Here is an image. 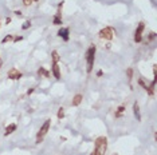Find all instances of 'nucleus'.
Instances as JSON below:
<instances>
[{"mask_svg": "<svg viewBox=\"0 0 157 155\" xmlns=\"http://www.w3.org/2000/svg\"><path fill=\"white\" fill-rule=\"evenodd\" d=\"M95 45L91 44L89 47V49L86 51V63H87V67H86V71L87 73H90L93 71V65H94V59H95Z\"/></svg>", "mask_w": 157, "mask_h": 155, "instance_id": "f03ea898", "label": "nucleus"}, {"mask_svg": "<svg viewBox=\"0 0 157 155\" xmlns=\"http://www.w3.org/2000/svg\"><path fill=\"white\" fill-rule=\"evenodd\" d=\"M106 150H108V139L105 136H98L95 139L94 151L90 155H105Z\"/></svg>", "mask_w": 157, "mask_h": 155, "instance_id": "f257e3e1", "label": "nucleus"}, {"mask_svg": "<svg viewBox=\"0 0 157 155\" xmlns=\"http://www.w3.org/2000/svg\"><path fill=\"white\" fill-rule=\"evenodd\" d=\"M51 57H53V63H58V61H59L58 51H53V52H51Z\"/></svg>", "mask_w": 157, "mask_h": 155, "instance_id": "4468645a", "label": "nucleus"}, {"mask_svg": "<svg viewBox=\"0 0 157 155\" xmlns=\"http://www.w3.org/2000/svg\"><path fill=\"white\" fill-rule=\"evenodd\" d=\"M32 92H34V88H31V90H28V91H27V95H31V94H32Z\"/></svg>", "mask_w": 157, "mask_h": 155, "instance_id": "b1692460", "label": "nucleus"}, {"mask_svg": "<svg viewBox=\"0 0 157 155\" xmlns=\"http://www.w3.org/2000/svg\"><path fill=\"white\" fill-rule=\"evenodd\" d=\"M15 13H16L18 16H22V12H20V11H15Z\"/></svg>", "mask_w": 157, "mask_h": 155, "instance_id": "a878e982", "label": "nucleus"}, {"mask_svg": "<svg viewBox=\"0 0 157 155\" xmlns=\"http://www.w3.org/2000/svg\"><path fill=\"white\" fill-rule=\"evenodd\" d=\"M113 36H114V31L112 27H105L99 31V37L103 40H112Z\"/></svg>", "mask_w": 157, "mask_h": 155, "instance_id": "20e7f679", "label": "nucleus"}, {"mask_svg": "<svg viewBox=\"0 0 157 155\" xmlns=\"http://www.w3.org/2000/svg\"><path fill=\"white\" fill-rule=\"evenodd\" d=\"M31 3H32V0H23V4H24L26 7H28Z\"/></svg>", "mask_w": 157, "mask_h": 155, "instance_id": "412c9836", "label": "nucleus"}, {"mask_svg": "<svg viewBox=\"0 0 157 155\" xmlns=\"http://www.w3.org/2000/svg\"><path fill=\"white\" fill-rule=\"evenodd\" d=\"M51 71H53V75H54L55 79H61V69H59L58 63H53V67H51Z\"/></svg>", "mask_w": 157, "mask_h": 155, "instance_id": "6e6552de", "label": "nucleus"}, {"mask_svg": "<svg viewBox=\"0 0 157 155\" xmlns=\"http://www.w3.org/2000/svg\"><path fill=\"white\" fill-rule=\"evenodd\" d=\"M12 40H13V36H12V35H7V36H5L4 39L1 40V43H7V41H12Z\"/></svg>", "mask_w": 157, "mask_h": 155, "instance_id": "dca6fc26", "label": "nucleus"}, {"mask_svg": "<svg viewBox=\"0 0 157 155\" xmlns=\"http://www.w3.org/2000/svg\"><path fill=\"white\" fill-rule=\"evenodd\" d=\"M154 37H156V33H154V32H152V33H150V36H149V40H153Z\"/></svg>", "mask_w": 157, "mask_h": 155, "instance_id": "5701e85b", "label": "nucleus"}, {"mask_svg": "<svg viewBox=\"0 0 157 155\" xmlns=\"http://www.w3.org/2000/svg\"><path fill=\"white\" fill-rule=\"evenodd\" d=\"M63 116H65V108H63V107H61V108H59V111H58V119H62Z\"/></svg>", "mask_w": 157, "mask_h": 155, "instance_id": "f3484780", "label": "nucleus"}, {"mask_svg": "<svg viewBox=\"0 0 157 155\" xmlns=\"http://www.w3.org/2000/svg\"><path fill=\"white\" fill-rule=\"evenodd\" d=\"M124 111H125V106H120V107H118V110H117V112H116V118H120Z\"/></svg>", "mask_w": 157, "mask_h": 155, "instance_id": "2eb2a0df", "label": "nucleus"}, {"mask_svg": "<svg viewBox=\"0 0 157 155\" xmlns=\"http://www.w3.org/2000/svg\"><path fill=\"white\" fill-rule=\"evenodd\" d=\"M102 71H101V69H99V71H98V72H97V76H102Z\"/></svg>", "mask_w": 157, "mask_h": 155, "instance_id": "393cba45", "label": "nucleus"}, {"mask_svg": "<svg viewBox=\"0 0 157 155\" xmlns=\"http://www.w3.org/2000/svg\"><path fill=\"white\" fill-rule=\"evenodd\" d=\"M69 32H70L69 28H63L62 27V28L58 31V36H61L65 41H69V39H70V37H69Z\"/></svg>", "mask_w": 157, "mask_h": 155, "instance_id": "0eeeda50", "label": "nucleus"}, {"mask_svg": "<svg viewBox=\"0 0 157 155\" xmlns=\"http://www.w3.org/2000/svg\"><path fill=\"white\" fill-rule=\"evenodd\" d=\"M20 40H23V36H16V37H13V41L16 43V41H20Z\"/></svg>", "mask_w": 157, "mask_h": 155, "instance_id": "4be33fe9", "label": "nucleus"}, {"mask_svg": "<svg viewBox=\"0 0 157 155\" xmlns=\"http://www.w3.org/2000/svg\"><path fill=\"white\" fill-rule=\"evenodd\" d=\"M138 84H140L141 87H144L145 90H146V87H148V86H146V84L144 83V80H142V79H138Z\"/></svg>", "mask_w": 157, "mask_h": 155, "instance_id": "aec40b11", "label": "nucleus"}, {"mask_svg": "<svg viewBox=\"0 0 157 155\" xmlns=\"http://www.w3.org/2000/svg\"><path fill=\"white\" fill-rule=\"evenodd\" d=\"M30 27H31V21H30V20L24 21V24L22 25V28H23V29H27V28H30Z\"/></svg>", "mask_w": 157, "mask_h": 155, "instance_id": "6ab92c4d", "label": "nucleus"}, {"mask_svg": "<svg viewBox=\"0 0 157 155\" xmlns=\"http://www.w3.org/2000/svg\"><path fill=\"white\" fill-rule=\"evenodd\" d=\"M32 1H38V0H32Z\"/></svg>", "mask_w": 157, "mask_h": 155, "instance_id": "cd10ccee", "label": "nucleus"}, {"mask_svg": "<svg viewBox=\"0 0 157 155\" xmlns=\"http://www.w3.org/2000/svg\"><path fill=\"white\" fill-rule=\"evenodd\" d=\"M38 73H39V75H43V76H46V78H50V72L46 68H43V67H40V68L38 69Z\"/></svg>", "mask_w": 157, "mask_h": 155, "instance_id": "f8f14e48", "label": "nucleus"}, {"mask_svg": "<svg viewBox=\"0 0 157 155\" xmlns=\"http://www.w3.org/2000/svg\"><path fill=\"white\" fill-rule=\"evenodd\" d=\"M114 155H117V154H114Z\"/></svg>", "mask_w": 157, "mask_h": 155, "instance_id": "c85d7f7f", "label": "nucleus"}, {"mask_svg": "<svg viewBox=\"0 0 157 155\" xmlns=\"http://www.w3.org/2000/svg\"><path fill=\"white\" fill-rule=\"evenodd\" d=\"M144 28H145L144 23H138V27H137L136 32H134V41H136V43H140V41L142 40V32H144Z\"/></svg>", "mask_w": 157, "mask_h": 155, "instance_id": "39448f33", "label": "nucleus"}, {"mask_svg": "<svg viewBox=\"0 0 157 155\" xmlns=\"http://www.w3.org/2000/svg\"><path fill=\"white\" fill-rule=\"evenodd\" d=\"M82 99H83L82 95H81V94H77L74 98H73V102H71V104H73L74 107L79 106V104H81V102H82Z\"/></svg>", "mask_w": 157, "mask_h": 155, "instance_id": "9d476101", "label": "nucleus"}, {"mask_svg": "<svg viewBox=\"0 0 157 155\" xmlns=\"http://www.w3.org/2000/svg\"><path fill=\"white\" fill-rule=\"evenodd\" d=\"M50 124H51V120H50V119H47V120L43 123V126L40 127V130H39V132H38V135H36V143H40L42 140H43L44 135L47 134V131H49V128H50Z\"/></svg>", "mask_w": 157, "mask_h": 155, "instance_id": "7ed1b4c3", "label": "nucleus"}, {"mask_svg": "<svg viewBox=\"0 0 157 155\" xmlns=\"http://www.w3.org/2000/svg\"><path fill=\"white\" fill-rule=\"evenodd\" d=\"M53 23H54L55 25H61V24H62V19H61V15H57V13H55L54 19H53Z\"/></svg>", "mask_w": 157, "mask_h": 155, "instance_id": "ddd939ff", "label": "nucleus"}, {"mask_svg": "<svg viewBox=\"0 0 157 155\" xmlns=\"http://www.w3.org/2000/svg\"><path fill=\"white\" fill-rule=\"evenodd\" d=\"M126 75H128V79H129V82L132 80V78H133V69L132 68H128V71H126Z\"/></svg>", "mask_w": 157, "mask_h": 155, "instance_id": "a211bd4d", "label": "nucleus"}, {"mask_svg": "<svg viewBox=\"0 0 157 155\" xmlns=\"http://www.w3.org/2000/svg\"><path fill=\"white\" fill-rule=\"evenodd\" d=\"M1 65H3V60L0 59V68H1Z\"/></svg>", "mask_w": 157, "mask_h": 155, "instance_id": "bb28decb", "label": "nucleus"}, {"mask_svg": "<svg viewBox=\"0 0 157 155\" xmlns=\"http://www.w3.org/2000/svg\"><path fill=\"white\" fill-rule=\"evenodd\" d=\"M133 112H134V118L141 122V114H140V106H138V103H133Z\"/></svg>", "mask_w": 157, "mask_h": 155, "instance_id": "1a4fd4ad", "label": "nucleus"}, {"mask_svg": "<svg viewBox=\"0 0 157 155\" xmlns=\"http://www.w3.org/2000/svg\"><path fill=\"white\" fill-rule=\"evenodd\" d=\"M7 76L9 78V79H12V80H19L23 75H22V72L19 71V69H16V68H11L7 72Z\"/></svg>", "mask_w": 157, "mask_h": 155, "instance_id": "423d86ee", "label": "nucleus"}, {"mask_svg": "<svg viewBox=\"0 0 157 155\" xmlns=\"http://www.w3.org/2000/svg\"><path fill=\"white\" fill-rule=\"evenodd\" d=\"M16 130V124H15V123H12V124H9L8 127H7V128H5V132H4V135L5 136H8L9 134H12L13 131Z\"/></svg>", "mask_w": 157, "mask_h": 155, "instance_id": "9b49d317", "label": "nucleus"}]
</instances>
